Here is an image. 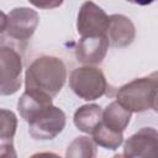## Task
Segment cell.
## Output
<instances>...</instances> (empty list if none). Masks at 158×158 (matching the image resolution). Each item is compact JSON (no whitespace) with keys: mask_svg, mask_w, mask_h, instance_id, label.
Listing matches in <instances>:
<instances>
[{"mask_svg":"<svg viewBox=\"0 0 158 158\" xmlns=\"http://www.w3.org/2000/svg\"><path fill=\"white\" fill-rule=\"evenodd\" d=\"M65 156L70 158H93L96 156V143L86 136L77 137L68 146Z\"/></svg>","mask_w":158,"mask_h":158,"instance_id":"cell-16","label":"cell"},{"mask_svg":"<svg viewBox=\"0 0 158 158\" xmlns=\"http://www.w3.org/2000/svg\"><path fill=\"white\" fill-rule=\"evenodd\" d=\"M38 9H56L63 4V0H28Z\"/></svg>","mask_w":158,"mask_h":158,"instance_id":"cell-17","label":"cell"},{"mask_svg":"<svg viewBox=\"0 0 158 158\" xmlns=\"http://www.w3.org/2000/svg\"><path fill=\"white\" fill-rule=\"evenodd\" d=\"M38 22V14L33 9L15 7L7 15L2 14L1 35L6 33L15 41L25 42L33 36Z\"/></svg>","mask_w":158,"mask_h":158,"instance_id":"cell-4","label":"cell"},{"mask_svg":"<svg viewBox=\"0 0 158 158\" xmlns=\"http://www.w3.org/2000/svg\"><path fill=\"white\" fill-rule=\"evenodd\" d=\"M157 93L158 70L122 85L117 90L116 98L131 112H143L153 107Z\"/></svg>","mask_w":158,"mask_h":158,"instance_id":"cell-2","label":"cell"},{"mask_svg":"<svg viewBox=\"0 0 158 158\" xmlns=\"http://www.w3.org/2000/svg\"><path fill=\"white\" fill-rule=\"evenodd\" d=\"M102 109L96 104L83 105L74 112V125L79 131L91 135L102 121Z\"/></svg>","mask_w":158,"mask_h":158,"instance_id":"cell-13","label":"cell"},{"mask_svg":"<svg viewBox=\"0 0 158 158\" xmlns=\"http://www.w3.org/2000/svg\"><path fill=\"white\" fill-rule=\"evenodd\" d=\"M110 42L106 35L84 36L79 40L75 48V57L78 62L85 65L100 64L106 57Z\"/></svg>","mask_w":158,"mask_h":158,"instance_id":"cell-9","label":"cell"},{"mask_svg":"<svg viewBox=\"0 0 158 158\" xmlns=\"http://www.w3.org/2000/svg\"><path fill=\"white\" fill-rule=\"evenodd\" d=\"M106 36L111 46L123 48L133 42L136 37V28L131 19L125 15L114 14L109 16Z\"/></svg>","mask_w":158,"mask_h":158,"instance_id":"cell-10","label":"cell"},{"mask_svg":"<svg viewBox=\"0 0 158 158\" xmlns=\"http://www.w3.org/2000/svg\"><path fill=\"white\" fill-rule=\"evenodd\" d=\"M17 118L12 111L0 110V156L2 158L16 157L14 151V136L16 133Z\"/></svg>","mask_w":158,"mask_h":158,"instance_id":"cell-12","label":"cell"},{"mask_svg":"<svg viewBox=\"0 0 158 158\" xmlns=\"http://www.w3.org/2000/svg\"><path fill=\"white\" fill-rule=\"evenodd\" d=\"M122 156L158 158V131L153 127H143L130 136L123 144Z\"/></svg>","mask_w":158,"mask_h":158,"instance_id":"cell-8","label":"cell"},{"mask_svg":"<svg viewBox=\"0 0 158 158\" xmlns=\"http://www.w3.org/2000/svg\"><path fill=\"white\" fill-rule=\"evenodd\" d=\"M22 57L12 47L1 42L0 47V93L15 94L22 83Z\"/></svg>","mask_w":158,"mask_h":158,"instance_id":"cell-5","label":"cell"},{"mask_svg":"<svg viewBox=\"0 0 158 158\" xmlns=\"http://www.w3.org/2000/svg\"><path fill=\"white\" fill-rule=\"evenodd\" d=\"M69 86L77 96L86 101L101 98L109 88L102 70L93 65L75 68L70 73Z\"/></svg>","mask_w":158,"mask_h":158,"instance_id":"cell-3","label":"cell"},{"mask_svg":"<svg viewBox=\"0 0 158 158\" xmlns=\"http://www.w3.org/2000/svg\"><path fill=\"white\" fill-rule=\"evenodd\" d=\"M52 99L53 98L46 94H42V93L25 90L17 101V110L20 112V116L26 122H30L41 111L53 105Z\"/></svg>","mask_w":158,"mask_h":158,"instance_id":"cell-11","label":"cell"},{"mask_svg":"<svg viewBox=\"0 0 158 158\" xmlns=\"http://www.w3.org/2000/svg\"><path fill=\"white\" fill-rule=\"evenodd\" d=\"M91 135L95 143L106 149H117L123 142V132L112 130L102 121L99 123V126L94 130Z\"/></svg>","mask_w":158,"mask_h":158,"instance_id":"cell-15","label":"cell"},{"mask_svg":"<svg viewBox=\"0 0 158 158\" xmlns=\"http://www.w3.org/2000/svg\"><path fill=\"white\" fill-rule=\"evenodd\" d=\"M67 69L63 60L53 56L36 58L26 69L25 90L46 94L54 98L63 88Z\"/></svg>","mask_w":158,"mask_h":158,"instance_id":"cell-1","label":"cell"},{"mask_svg":"<svg viewBox=\"0 0 158 158\" xmlns=\"http://www.w3.org/2000/svg\"><path fill=\"white\" fill-rule=\"evenodd\" d=\"M131 4H136V5H139V6H146V5H149L152 2H154L156 0H126Z\"/></svg>","mask_w":158,"mask_h":158,"instance_id":"cell-18","label":"cell"},{"mask_svg":"<svg viewBox=\"0 0 158 158\" xmlns=\"http://www.w3.org/2000/svg\"><path fill=\"white\" fill-rule=\"evenodd\" d=\"M27 123L32 138L37 141L53 139L65 127V114L59 107L51 105Z\"/></svg>","mask_w":158,"mask_h":158,"instance_id":"cell-6","label":"cell"},{"mask_svg":"<svg viewBox=\"0 0 158 158\" xmlns=\"http://www.w3.org/2000/svg\"><path fill=\"white\" fill-rule=\"evenodd\" d=\"M132 112L126 109L117 100L110 102L102 112V122L111 127L112 130L123 132L127 125L130 123Z\"/></svg>","mask_w":158,"mask_h":158,"instance_id":"cell-14","label":"cell"},{"mask_svg":"<svg viewBox=\"0 0 158 158\" xmlns=\"http://www.w3.org/2000/svg\"><path fill=\"white\" fill-rule=\"evenodd\" d=\"M156 112H158V93H157V96L154 99V102H153V107H152Z\"/></svg>","mask_w":158,"mask_h":158,"instance_id":"cell-19","label":"cell"},{"mask_svg":"<svg viewBox=\"0 0 158 158\" xmlns=\"http://www.w3.org/2000/svg\"><path fill=\"white\" fill-rule=\"evenodd\" d=\"M107 25L109 16L99 5L91 0L83 2L77 19V31L81 37L106 35Z\"/></svg>","mask_w":158,"mask_h":158,"instance_id":"cell-7","label":"cell"}]
</instances>
